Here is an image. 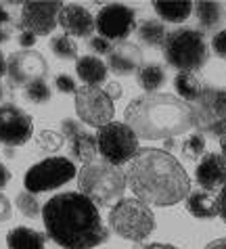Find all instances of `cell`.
<instances>
[{
	"instance_id": "obj_4",
	"label": "cell",
	"mask_w": 226,
	"mask_h": 249,
	"mask_svg": "<svg viewBox=\"0 0 226 249\" xmlns=\"http://www.w3.org/2000/svg\"><path fill=\"white\" fill-rule=\"evenodd\" d=\"M80 193L88 197L97 207L115 205L124 197L126 191V174L118 165L107 161H94L80 170L78 174Z\"/></svg>"
},
{
	"instance_id": "obj_18",
	"label": "cell",
	"mask_w": 226,
	"mask_h": 249,
	"mask_svg": "<svg viewBox=\"0 0 226 249\" xmlns=\"http://www.w3.org/2000/svg\"><path fill=\"white\" fill-rule=\"evenodd\" d=\"M75 71H78L80 80L84 82V86L101 88V84H105V80H107L109 69L99 57H94V54H86V57L78 59V63H75Z\"/></svg>"
},
{
	"instance_id": "obj_39",
	"label": "cell",
	"mask_w": 226,
	"mask_h": 249,
	"mask_svg": "<svg viewBox=\"0 0 226 249\" xmlns=\"http://www.w3.org/2000/svg\"><path fill=\"white\" fill-rule=\"evenodd\" d=\"M216 205H218V216H220L226 222V186H224V189H220V193H218Z\"/></svg>"
},
{
	"instance_id": "obj_23",
	"label": "cell",
	"mask_w": 226,
	"mask_h": 249,
	"mask_svg": "<svg viewBox=\"0 0 226 249\" xmlns=\"http://www.w3.org/2000/svg\"><path fill=\"white\" fill-rule=\"evenodd\" d=\"M136 34H139V40L142 44H147L151 48H163V42L168 38V27L163 21H157V19H147L140 25H136Z\"/></svg>"
},
{
	"instance_id": "obj_3",
	"label": "cell",
	"mask_w": 226,
	"mask_h": 249,
	"mask_svg": "<svg viewBox=\"0 0 226 249\" xmlns=\"http://www.w3.org/2000/svg\"><path fill=\"white\" fill-rule=\"evenodd\" d=\"M126 126L142 141H170L195 128L193 107L168 92L142 94L124 111Z\"/></svg>"
},
{
	"instance_id": "obj_2",
	"label": "cell",
	"mask_w": 226,
	"mask_h": 249,
	"mask_svg": "<svg viewBox=\"0 0 226 249\" xmlns=\"http://www.w3.org/2000/svg\"><path fill=\"white\" fill-rule=\"evenodd\" d=\"M46 234L63 249H94L107 241L99 207L82 193H61L42 207Z\"/></svg>"
},
{
	"instance_id": "obj_30",
	"label": "cell",
	"mask_w": 226,
	"mask_h": 249,
	"mask_svg": "<svg viewBox=\"0 0 226 249\" xmlns=\"http://www.w3.org/2000/svg\"><path fill=\"white\" fill-rule=\"evenodd\" d=\"M25 99L34 103V105H44V103L51 101V88L44 80L32 82V84L25 86Z\"/></svg>"
},
{
	"instance_id": "obj_20",
	"label": "cell",
	"mask_w": 226,
	"mask_h": 249,
	"mask_svg": "<svg viewBox=\"0 0 226 249\" xmlns=\"http://www.w3.org/2000/svg\"><path fill=\"white\" fill-rule=\"evenodd\" d=\"M155 13L168 23H184L193 13V2L189 0H157L153 2Z\"/></svg>"
},
{
	"instance_id": "obj_43",
	"label": "cell",
	"mask_w": 226,
	"mask_h": 249,
	"mask_svg": "<svg viewBox=\"0 0 226 249\" xmlns=\"http://www.w3.org/2000/svg\"><path fill=\"white\" fill-rule=\"evenodd\" d=\"M142 249H178V247L170 245V243H149V245H145Z\"/></svg>"
},
{
	"instance_id": "obj_16",
	"label": "cell",
	"mask_w": 226,
	"mask_h": 249,
	"mask_svg": "<svg viewBox=\"0 0 226 249\" xmlns=\"http://www.w3.org/2000/svg\"><path fill=\"white\" fill-rule=\"evenodd\" d=\"M195 180L201 186V191H216L226 186V159L222 153H208L197 163Z\"/></svg>"
},
{
	"instance_id": "obj_14",
	"label": "cell",
	"mask_w": 226,
	"mask_h": 249,
	"mask_svg": "<svg viewBox=\"0 0 226 249\" xmlns=\"http://www.w3.org/2000/svg\"><path fill=\"white\" fill-rule=\"evenodd\" d=\"M34 134L32 115L17 105H0V142L9 147L25 144Z\"/></svg>"
},
{
	"instance_id": "obj_32",
	"label": "cell",
	"mask_w": 226,
	"mask_h": 249,
	"mask_svg": "<svg viewBox=\"0 0 226 249\" xmlns=\"http://www.w3.org/2000/svg\"><path fill=\"white\" fill-rule=\"evenodd\" d=\"M13 25H15V21H13V17L9 15V13H6L4 6L0 4V42H6V40L11 38Z\"/></svg>"
},
{
	"instance_id": "obj_31",
	"label": "cell",
	"mask_w": 226,
	"mask_h": 249,
	"mask_svg": "<svg viewBox=\"0 0 226 249\" xmlns=\"http://www.w3.org/2000/svg\"><path fill=\"white\" fill-rule=\"evenodd\" d=\"M205 151V136L201 132H193L184 138L182 142V153L187 155L189 159H197L199 155H203Z\"/></svg>"
},
{
	"instance_id": "obj_37",
	"label": "cell",
	"mask_w": 226,
	"mask_h": 249,
	"mask_svg": "<svg viewBox=\"0 0 226 249\" xmlns=\"http://www.w3.org/2000/svg\"><path fill=\"white\" fill-rule=\"evenodd\" d=\"M17 40H19V46H23V51H30V46L36 44V36L30 34V32H25V30L19 32V38Z\"/></svg>"
},
{
	"instance_id": "obj_13",
	"label": "cell",
	"mask_w": 226,
	"mask_h": 249,
	"mask_svg": "<svg viewBox=\"0 0 226 249\" xmlns=\"http://www.w3.org/2000/svg\"><path fill=\"white\" fill-rule=\"evenodd\" d=\"M49 73V63L38 51H17L6 59V75L11 86H27L32 82L44 80Z\"/></svg>"
},
{
	"instance_id": "obj_19",
	"label": "cell",
	"mask_w": 226,
	"mask_h": 249,
	"mask_svg": "<svg viewBox=\"0 0 226 249\" xmlns=\"http://www.w3.org/2000/svg\"><path fill=\"white\" fill-rule=\"evenodd\" d=\"M6 249H46V234L27 226H17L6 234Z\"/></svg>"
},
{
	"instance_id": "obj_21",
	"label": "cell",
	"mask_w": 226,
	"mask_h": 249,
	"mask_svg": "<svg viewBox=\"0 0 226 249\" xmlns=\"http://www.w3.org/2000/svg\"><path fill=\"white\" fill-rule=\"evenodd\" d=\"M187 210L191 216L199 220H211L218 216L216 199L208 191H191L187 197Z\"/></svg>"
},
{
	"instance_id": "obj_10",
	"label": "cell",
	"mask_w": 226,
	"mask_h": 249,
	"mask_svg": "<svg viewBox=\"0 0 226 249\" xmlns=\"http://www.w3.org/2000/svg\"><path fill=\"white\" fill-rule=\"evenodd\" d=\"M75 113H78V120L84 122L86 126L103 128L113 122L115 107L103 88L82 86L75 92Z\"/></svg>"
},
{
	"instance_id": "obj_9",
	"label": "cell",
	"mask_w": 226,
	"mask_h": 249,
	"mask_svg": "<svg viewBox=\"0 0 226 249\" xmlns=\"http://www.w3.org/2000/svg\"><path fill=\"white\" fill-rule=\"evenodd\" d=\"M75 176H78V170L67 157H46L25 172L23 184L25 191L36 195V193L59 189V186L73 180Z\"/></svg>"
},
{
	"instance_id": "obj_7",
	"label": "cell",
	"mask_w": 226,
	"mask_h": 249,
	"mask_svg": "<svg viewBox=\"0 0 226 249\" xmlns=\"http://www.w3.org/2000/svg\"><path fill=\"white\" fill-rule=\"evenodd\" d=\"M193 107L195 128L205 136H216L220 142L226 141V88L203 84L201 94L197 96Z\"/></svg>"
},
{
	"instance_id": "obj_29",
	"label": "cell",
	"mask_w": 226,
	"mask_h": 249,
	"mask_svg": "<svg viewBox=\"0 0 226 249\" xmlns=\"http://www.w3.org/2000/svg\"><path fill=\"white\" fill-rule=\"evenodd\" d=\"M15 205H17V210L21 212V216H25V218H38V213H40V203H38V199H36V195L34 193H30V191H21L17 195V199H15Z\"/></svg>"
},
{
	"instance_id": "obj_28",
	"label": "cell",
	"mask_w": 226,
	"mask_h": 249,
	"mask_svg": "<svg viewBox=\"0 0 226 249\" xmlns=\"http://www.w3.org/2000/svg\"><path fill=\"white\" fill-rule=\"evenodd\" d=\"M65 142V136L57 132V130H42L38 136H36V149L40 153H54V151H59L63 147Z\"/></svg>"
},
{
	"instance_id": "obj_11",
	"label": "cell",
	"mask_w": 226,
	"mask_h": 249,
	"mask_svg": "<svg viewBox=\"0 0 226 249\" xmlns=\"http://www.w3.org/2000/svg\"><path fill=\"white\" fill-rule=\"evenodd\" d=\"M94 23H97V32L101 38L109 40V42L113 40L124 42L136 30V11L122 2H111L99 11Z\"/></svg>"
},
{
	"instance_id": "obj_35",
	"label": "cell",
	"mask_w": 226,
	"mask_h": 249,
	"mask_svg": "<svg viewBox=\"0 0 226 249\" xmlns=\"http://www.w3.org/2000/svg\"><path fill=\"white\" fill-rule=\"evenodd\" d=\"M88 48L94 53V57H99V54H111V51H113V46H111V42L109 40H105V38H101V36H97V38H90L88 40Z\"/></svg>"
},
{
	"instance_id": "obj_17",
	"label": "cell",
	"mask_w": 226,
	"mask_h": 249,
	"mask_svg": "<svg viewBox=\"0 0 226 249\" xmlns=\"http://www.w3.org/2000/svg\"><path fill=\"white\" fill-rule=\"evenodd\" d=\"M142 53L140 48L132 42H122L120 46H115L107 61V69L113 71L115 75H130L134 71H139L142 67Z\"/></svg>"
},
{
	"instance_id": "obj_1",
	"label": "cell",
	"mask_w": 226,
	"mask_h": 249,
	"mask_svg": "<svg viewBox=\"0 0 226 249\" xmlns=\"http://www.w3.org/2000/svg\"><path fill=\"white\" fill-rule=\"evenodd\" d=\"M124 174L134 197L149 207L176 205L191 193L187 170L172 153L161 149H140Z\"/></svg>"
},
{
	"instance_id": "obj_25",
	"label": "cell",
	"mask_w": 226,
	"mask_h": 249,
	"mask_svg": "<svg viewBox=\"0 0 226 249\" xmlns=\"http://www.w3.org/2000/svg\"><path fill=\"white\" fill-rule=\"evenodd\" d=\"M174 88L178 92V99H182L184 103H195L197 96L203 90V82L197 78V73H176L174 78Z\"/></svg>"
},
{
	"instance_id": "obj_42",
	"label": "cell",
	"mask_w": 226,
	"mask_h": 249,
	"mask_svg": "<svg viewBox=\"0 0 226 249\" xmlns=\"http://www.w3.org/2000/svg\"><path fill=\"white\" fill-rule=\"evenodd\" d=\"M205 249H226V237L214 239L211 243H208V247H205Z\"/></svg>"
},
{
	"instance_id": "obj_6",
	"label": "cell",
	"mask_w": 226,
	"mask_h": 249,
	"mask_svg": "<svg viewBox=\"0 0 226 249\" xmlns=\"http://www.w3.org/2000/svg\"><path fill=\"white\" fill-rule=\"evenodd\" d=\"M109 226L118 237L142 243L155 231V216L151 207L136 197H122L109 210Z\"/></svg>"
},
{
	"instance_id": "obj_38",
	"label": "cell",
	"mask_w": 226,
	"mask_h": 249,
	"mask_svg": "<svg viewBox=\"0 0 226 249\" xmlns=\"http://www.w3.org/2000/svg\"><path fill=\"white\" fill-rule=\"evenodd\" d=\"M11 201L6 199L2 193H0V222H6V220L11 218Z\"/></svg>"
},
{
	"instance_id": "obj_41",
	"label": "cell",
	"mask_w": 226,
	"mask_h": 249,
	"mask_svg": "<svg viewBox=\"0 0 226 249\" xmlns=\"http://www.w3.org/2000/svg\"><path fill=\"white\" fill-rule=\"evenodd\" d=\"M9 180H11V172H9V168H6L4 163H0V191H2L4 186L9 184Z\"/></svg>"
},
{
	"instance_id": "obj_26",
	"label": "cell",
	"mask_w": 226,
	"mask_h": 249,
	"mask_svg": "<svg viewBox=\"0 0 226 249\" xmlns=\"http://www.w3.org/2000/svg\"><path fill=\"white\" fill-rule=\"evenodd\" d=\"M136 82L139 86L145 90V94H153L163 86L166 82V71H163L161 65H142L139 71H136Z\"/></svg>"
},
{
	"instance_id": "obj_45",
	"label": "cell",
	"mask_w": 226,
	"mask_h": 249,
	"mask_svg": "<svg viewBox=\"0 0 226 249\" xmlns=\"http://www.w3.org/2000/svg\"><path fill=\"white\" fill-rule=\"evenodd\" d=\"M9 99V90H6V86L0 82V101H6Z\"/></svg>"
},
{
	"instance_id": "obj_34",
	"label": "cell",
	"mask_w": 226,
	"mask_h": 249,
	"mask_svg": "<svg viewBox=\"0 0 226 249\" xmlns=\"http://www.w3.org/2000/svg\"><path fill=\"white\" fill-rule=\"evenodd\" d=\"M84 132V126H82V122L80 120H70V117H67V120H63L61 122V134H63L65 138H75L78 134H82Z\"/></svg>"
},
{
	"instance_id": "obj_46",
	"label": "cell",
	"mask_w": 226,
	"mask_h": 249,
	"mask_svg": "<svg viewBox=\"0 0 226 249\" xmlns=\"http://www.w3.org/2000/svg\"><path fill=\"white\" fill-rule=\"evenodd\" d=\"M220 144H222V157H224V159H226V141H222V142H220Z\"/></svg>"
},
{
	"instance_id": "obj_12",
	"label": "cell",
	"mask_w": 226,
	"mask_h": 249,
	"mask_svg": "<svg viewBox=\"0 0 226 249\" xmlns=\"http://www.w3.org/2000/svg\"><path fill=\"white\" fill-rule=\"evenodd\" d=\"M63 2L59 0H32L21 4V30L34 34V36H49L59 25V13L63 9Z\"/></svg>"
},
{
	"instance_id": "obj_5",
	"label": "cell",
	"mask_w": 226,
	"mask_h": 249,
	"mask_svg": "<svg viewBox=\"0 0 226 249\" xmlns=\"http://www.w3.org/2000/svg\"><path fill=\"white\" fill-rule=\"evenodd\" d=\"M163 57L178 73H197L208 63V44L195 27H180L168 34L163 42Z\"/></svg>"
},
{
	"instance_id": "obj_40",
	"label": "cell",
	"mask_w": 226,
	"mask_h": 249,
	"mask_svg": "<svg viewBox=\"0 0 226 249\" xmlns=\"http://www.w3.org/2000/svg\"><path fill=\"white\" fill-rule=\"evenodd\" d=\"M122 86L118 84V82H109V84L105 86V94L109 96L111 101H118V99H122Z\"/></svg>"
},
{
	"instance_id": "obj_24",
	"label": "cell",
	"mask_w": 226,
	"mask_h": 249,
	"mask_svg": "<svg viewBox=\"0 0 226 249\" xmlns=\"http://www.w3.org/2000/svg\"><path fill=\"white\" fill-rule=\"evenodd\" d=\"M193 9L197 13V21H199L201 30H214L220 25L224 17V6L214 0H201V2L193 4Z\"/></svg>"
},
{
	"instance_id": "obj_27",
	"label": "cell",
	"mask_w": 226,
	"mask_h": 249,
	"mask_svg": "<svg viewBox=\"0 0 226 249\" xmlns=\"http://www.w3.org/2000/svg\"><path fill=\"white\" fill-rule=\"evenodd\" d=\"M51 51L54 57L63 59V61H71L78 57V46H75L73 38H70L67 34H59L51 40Z\"/></svg>"
},
{
	"instance_id": "obj_15",
	"label": "cell",
	"mask_w": 226,
	"mask_h": 249,
	"mask_svg": "<svg viewBox=\"0 0 226 249\" xmlns=\"http://www.w3.org/2000/svg\"><path fill=\"white\" fill-rule=\"evenodd\" d=\"M59 25L70 38H90L97 30L94 17L82 4H65L59 13Z\"/></svg>"
},
{
	"instance_id": "obj_8",
	"label": "cell",
	"mask_w": 226,
	"mask_h": 249,
	"mask_svg": "<svg viewBox=\"0 0 226 249\" xmlns=\"http://www.w3.org/2000/svg\"><path fill=\"white\" fill-rule=\"evenodd\" d=\"M99 155L111 165L130 163L134 155L140 151L139 138L126 126V122H111L107 126L99 128L97 132Z\"/></svg>"
},
{
	"instance_id": "obj_44",
	"label": "cell",
	"mask_w": 226,
	"mask_h": 249,
	"mask_svg": "<svg viewBox=\"0 0 226 249\" xmlns=\"http://www.w3.org/2000/svg\"><path fill=\"white\" fill-rule=\"evenodd\" d=\"M4 73H6V59H4V54H2V51H0V82H2V78H4Z\"/></svg>"
},
{
	"instance_id": "obj_36",
	"label": "cell",
	"mask_w": 226,
	"mask_h": 249,
	"mask_svg": "<svg viewBox=\"0 0 226 249\" xmlns=\"http://www.w3.org/2000/svg\"><path fill=\"white\" fill-rule=\"evenodd\" d=\"M211 46H214V53L218 54V57L226 59V30L216 34L214 40H211Z\"/></svg>"
},
{
	"instance_id": "obj_33",
	"label": "cell",
	"mask_w": 226,
	"mask_h": 249,
	"mask_svg": "<svg viewBox=\"0 0 226 249\" xmlns=\"http://www.w3.org/2000/svg\"><path fill=\"white\" fill-rule=\"evenodd\" d=\"M54 86H57V90L63 92V94H75L78 92L75 80L71 78V75H67V73H59L57 78H54Z\"/></svg>"
},
{
	"instance_id": "obj_22",
	"label": "cell",
	"mask_w": 226,
	"mask_h": 249,
	"mask_svg": "<svg viewBox=\"0 0 226 249\" xmlns=\"http://www.w3.org/2000/svg\"><path fill=\"white\" fill-rule=\"evenodd\" d=\"M70 151H71V157L78 159L82 163H94L97 161V153H99V144H97V136L88 134V132H82L75 138L70 141Z\"/></svg>"
}]
</instances>
